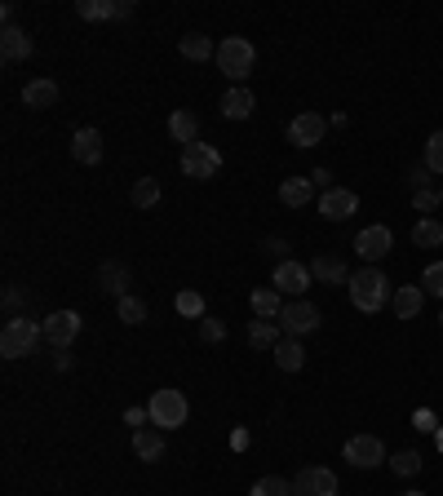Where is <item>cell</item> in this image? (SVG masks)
Returning <instances> with one entry per match:
<instances>
[{"label": "cell", "instance_id": "cell-1", "mask_svg": "<svg viewBox=\"0 0 443 496\" xmlns=\"http://www.w3.org/2000/svg\"><path fill=\"white\" fill-rule=\"evenodd\" d=\"M346 288H350V306L364 311V315H377L382 306H390V297H394V288H390V279L382 275V266H364V271H355Z\"/></svg>", "mask_w": 443, "mask_h": 496}, {"label": "cell", "instance_id": "cell-2", "mask_svg": "<svg viewBox=\"0 0 443 496\" xmlns=\"http://www.w3.org/2000/svg\"><path fill=\"white\" fill-rule=\"evenodd\" d=\"M45 341V329L36 324V320H27V315H14L5 332H0V355L5 359H27V355H36V346Z\"/></svg>", "mask_w": 443, "mask_h": 496}, {"label": "cell", "instance_id": "cell-3", "mask_svg": "<svg viewBox=\"0 0 443 496\" xmlns=\"http://www.w3.org/2000/svg\"><path fill=\"white\" fill-rule=\"evenodd\" d=\"M218 71L226 76V80H235V85H244L249 76H253V62H258V50L244 41V36H226L218 45Z\"/></svg>", "mask_w": 443, "mask_h": 496}, {"label": "cell", "instance_id": "cell-4", "mask_svg": "<svg viewBox=\"0 0 443 496\" xmlns=\"http://www.w3.org/2000/svg\"><path fill=\"white\" fill-rule=\"evenodd\" d=\"M151 426L156 430H182L186 426V417H191V403H186V394L182 390H156L151 394Z\"/></svg>", "mask_w": 443, "mask_h": 496}, {"label": "cell", "instance_id": "cell-5", "mask_svg": "<svg viewBox=\"0 0 443 496\" xmlns=\"http://www.w3.org/2000/svg\"><path fill=\"white\" fill-rule=\"evenodd\" d=\"M276 324H279V332H288V337H306V332H315L324 324V315H320V306H311L306 297H293V302H284Z\"/></svg>", "mask_w": 443, "mask_h": 496}, {"label": "cell", "instance_id": "cell-6", "mask_svg": "<svg viewBox=\"0 0 443 496\" xmlns=\"http://www.w3.org/2000/svg\"><path fill=\"white\" fill-rule=\"evenodd\" d=\"M341 456H346L355 470H377L382 461H390L386 443L377 439V435H350V439H346V447H341Z\"/></svg>", "mask_w": 443, "mask_h": 496}, {"label": "cell", "instance_id": "cell-7", "mask_svg": "<svg viewBox=\"0 0 443 496\" xmlns=\"http://www.w3.org/2000/svg\"><path fill=\"white\" fill-rule=\"evenodd\" d=\"M222 168V151L218 147H209V142H191V147H182V173L186 177H213Z\"/></svg>", "mask_w": 443, "mask_h": 496}, {"label": "cell", "instance_id": "cell-8", "mask_svg": "<svg viewBox=\"0 0 443 496\" xmlns=\"http://www.w3.org/2000/svg\"><path fill=\"white\" fill-rule=\"evenodd\" d=\"M324 133H329V120L320 111H302V115L288 120V142L293 147H320Z\"/></svg>", "mask_w": 443, "mask_h": 496}, {"label": "cell", "instance_id": "cell-9", "mask_svg": "<svg viewBox=\"0 0 443 496\" xmlns=\"http://www.w3.org/2000/svg\"><path fill=\"white\" fill-rule=\"evenodd\" d=\"M390 248H394V235H390V226H364V230L355 235V253H359L368 266H377V262L386 257Z\"/></svg>", "mask_w": 443, "mask_h": 496}, {"label": "cell", "instance_id": "cell-10", "mask_svg": "<svg viewBox=\"0 0 443 496\" xmlns=\"http://www.w3.org/2000/svg\"><path fill=\"white\" fill-rule=\"evenodd\" d=\"M293 496H337V474L329 465H306L293 479Z\"/></svg>", "mask_w": 443, "mask_h": 496}, {"label": "cell", "instance_id": "cell-11", "mask_svg": "<svg viewBox=\"0 0 443 496\" xmlns=\"http://www.w3.org/2000/svg\"><path fill=\"white\" fill-rule=\"evenodd\" d=\"M41 329H45V341H50L54 350H67V346L80 337V315H76V311H54L50 320H41Z\"/></svg>", "mask_w": 443, "mask_h": 496}, {"label": "cell", "instance_id": "cell-12", "mask_svg": "<svg viewBox=\"0 0 443 496\" xmlns=\"http://www.w3.org/2000/svg\"><path fill=\"white\" fill-rule=\"evenodd\" d=\"M320 213L329 221H350L359 213V195L346 191V186H329V191L320 195Z\"/></svg>", "mask_w": 443, "mask_h": 496}, {"label": "cell", "instance_id": "cell-13", "mask_svg": "<svg viewBox=\"0 0 443 496\" xmlns=\"http://www.w3.org/2000/svg\"><path fill=\"white\" fill-rule=\"evenodd\" d=\"M271 284H276L284 297H302V293L311 288V266H302V262L288 257V262H279L276 266V279H271Z\"/></svg>", "mask_w": 443, "mask_h": 496}, {"label": "cell", "instance_id": "cell-14", "mask_svg": "<svg viewBox=\"0 0 443 496\" xmlns=\"http://www.w3.org/2000/svg\"><path fill=\"white\" fill-rule=\"evenodd\" d=\"M23 107H32V111L58 107V85L50 80V76H36V80H27V85H23Z\"/></svg>", "mask_w": 443, "mask_h": 496}, {"label": "cell", "instance_id": "cell-15", "mask_svg": "<svg viewBox=\"0 0 443 496\" xmlns=\"http://www.w3.org/2000/svg\"><path fill=\"white\" fill-rule=\"evenodd\" d=\"M98 293H107V297H129V266L124 262H103L98 266Z\"/></svg>", "mask_w": 443, "mask_h": 496}, {"label": "cell", "instance_id": "cell-16", "mask_svg": "<svg viewBox=\"0 0 443 496\" xmlns=\"http://www.w3.org/2000/svg\"><path fill=\"white\" fill-rule=\"evenodd\" d=\"M71 156L80 165H98L103 160V133L98 129H76L71 133Z\"/></svg>", "mask_w": 443, "mask_h": 496}, {"label": "cell", "instance_id": "cell-17", "mask_svg": "<svg viewBox=\"0 0 443 496\" xmlns=\"http://www.w3.org/2000/svg\"><path fill=\"white\" fill-rule=\"evenodd\" d=\"M32 36L23 32V27H0V58L5 62H23V58H32Z\"/></svg>", "mask_w": 443, "mask_h": 496}, {"label": "cell", "instance_id": "cell-18", "mask_svg": "<svg viewBox=\"0 0 443 496\" xmlns=\"http://www.w3.org/2000/svg\"><path fill=\"white\" fill-rule=\"evenodd\" d=\"M311 195H315V182L311 177H284L279 182V204L284 209H306Z\"/></svg>", "mask_w": 443, "mask_h": 496}, {"label": "cell", "instance_id": "cell-19", "mask_svg": "<svg viewBox=\"0 0 443 496\" xmlns=\"http://www.w3.org/2000/svg\"><path fill=\"white\" fill-rule=\"evenodd\" d=\"M421 306H426V293H421L417 284H403V288H394V297H390V311H394L399 320H417Z\"/></svg>", "mask_w": 443, "mask_h": 496}, {"label": "cell", "instance_id": "cell-20", "mask_svg": "<svg viewBox=\"0 0 443 496\" xmlns=\"http://www.w3.org/2000/svg\"><path fill=\"white\" fill-rule=\"evenodd\" d=\"M168 138L173 142H182V147H191V142H200V120H195V111H173L168 115Z\"/></svg>", "mask_w": 443, "mask_h": 496}, {"label": "cell", "instance_id": "cell-21", "mask_svg": "<svg viewBox=\"0 0 443 496\" xmlns=\"http://www.w3.org/2000/svg\"><path fill=\"white\" fill-rule=\"evenodd\" d=\"M311 279H320V284H329V288H337V284H350V275H346V262H341V257H332V253H320V257L311 262Z\"/></svg>", "mask_w": 443, "mask_h": 496}, {"label": "cell", "instance_id": "cell-22", "mask_svg": "<svg viewBox=\"0 0 443 496\" xmlns=\"http://www.w3.org/2000/svg\"><path fill=\"white\" fill-rule=\"evenodd\" d=\"M253 107H258V103H253V94H249L244 85H231V89L222 94V115H226V120H249Z\"/></svg>", "mask_w": 443, "mask_h": 496}, {"label": "cell", "instance_id": "cell-23", "mask_svg": "<svg viewBox=\"0 0 443 496\" xmlns=\"http://www.w3.org/2000/svg\"><path fill=\"white\" fill-rule=\"evenodd\" d=\"M133 456L138 461H160L165 456V435L160 430H133Z\"/></svg>", "mask_w": 443, "mask_h": 496}, {"label": "cell", "instance_id": "cell-24", "mask_svg": "<svg viewBox=\"0 0 443 496\" xmlns=\"http://www.w3.org/2000/svg\"><path fill=\"white\" fill-rule=\"evenodd\" d=\"M302 364H306L302 341H297V337H284L276 346V368H284V373H302Z\"/></svg>", "mask_w": 443, "mask_h": 496}, {"label": "cell", "instance_id": "cell-25", "mask_svg": "<svg viewBox=\"0 0 443 496\" xmlns=\"http://www.w3.org/2000/svg\"><path fill=\"white\" fill-rule=\"evenodd\" d=\"M249 302H253V315L258 320H279V311H284V293L279 288H258Z\"/></svg>", "mask_w": 443, "mask_h": 496}, {"label": "cell", "instance_id": "cell-26", "mask_svg": "<svg viewBox=\"0 0 443 496\" xmlns=\"http://www.w3.org/2000/svg\"><path fill=\"white\" fill-rule=\"evenodd\" d=\"M182 58H191V62H209V58H218V45L209 41V36H200V32H191V36H182Z\"/></svg>", "mask_w": 443, "mask_h": 496}, {"label": "cell", "instance_id": "cell-27", "mask_svg": "<svg viewBox=\"0 0 443 496\" xmlns=\"http://www.w3.org/2000/svg\"><path fill=\"white\" fill-rule=\"evenodd\" d=\"M249 346H253V350H276L279 324H271V320H253V324H249Z\"/></svg>", "mask_w": 443, "mask_h": 496}, {"label": "cell", "instance_id": "cell-28", "mask_svg": "<svg viewBox=\"0 0 443 496\" xmlns=\"http://www.w3.org/2000/svg\"><path fill=\"white\" fill-rule=\"evenodd\" d=\"M412 244L417 248H439L443 244V221L439 218H421L412 226Z\"/></svg>", "mask_w": 443, "mask_h": 496}, {"label": "cell", "instance_id": "cell-29", "mask_svg": "<svg viewBox=\"0 0 443 496\" xmlns=\"http://www.w3.org/2000/svg\"><path fill=\"white\" fill-rule=\"evenodd\" d=\"M160 204V182L156 177H138L133 182V209H156Z\"/></svg>", "mask_w": 443, "mask_h": 496}, {"label": "cell", "instance_id": "cell-30", "mask_svg": "<svg viewBox=\"0 0 443 496\" xmlns=\"http://www.w3.org/2000/svg\"><path fill=\"white\" fill-rule=\"evenodd\" d=\"M421 465H426V461H421V452H412V447H403V452H394V456H390V470H394V474H403V479L421 474Z\"/></svg>", "mask_w": 443, "mask_h": 496}, {"label": "cell", "instance_id": "cell-31", "mask_svg": "<svg viewBox=\"0 0 443 496\" xmlns=\"http://www.w3.org/2000/svg\"><path fill=\"white\" fill-rule=\"evenodd\" d=\"M76 14L89 18V23H107V18H115V0H80Z\"/></svg>", "mask_w": 443, "mask_h": 496}, {"label": "cell", "instance_id": "cell-32", "mask_svg": "<svg viewBox=\"0 0 443 496\" xmlns=\"http://www.w3.org/2000/svg\"><path fill=\"white\" fill-rule=\"evenodd\" d=\"M173 306H177V315H186V320H204V297H200L195 288H182Z\"/></svg>", "mask_w": 443, "mask_h": 496}, {"label": "cell", "instance_id": "cell-33", "mask_svg": "<svg viewBox=\"0 0 443 496\" xmlns=\"http://www.w3.org/2000/svg\"><path fill=\"white\" fill-rule=\"evenodd\" d=\"M249 496H293V483L288 479H279V474H267V479H258Z\"/></svg>", "mask_w": 443, "mask_h": 496}, {"label": "cell", "instance_id": "cell-34", "mask_svg": "<svg viewBox=\"0 0 443 496\" xmlns=\"http://www.w3.org/2000/svg\"><path fill=\"white\" fill-rule=\"evenodd\" d=\"M120 320H124V324H133V329H138V324H147V302H142V297H133V293H129V297H120Z\"/></svg>", "mask_w": 443, "mask_h": 496}, {"label": "cell", "instance_id": "cell-35", "mask_svg": "<svg viewBox=\"0 0 443 496\" xmlns=\"http://www.w3.org/2000/svg\"><path fill=\"white\" fill-rule=\"evenodd\" d=\"M421 165L430 168V173H443V129H435L430 138H426V160Z\"/></svg>", "mask_w": 443, "mask_h": 496}, {"label": "cell", "instance_id": "cell-36", "mask_svg": "<svg viewBox=\"0 0 443 496\" xmlns=\"http://www.w3.org/2000/svg\"><path fill=\"white\" fill-rule=\"evenodd\" d=\"M421 293H426V297H443V262H430V266H426Z\"/></svg>", "mask_w": 443, "mask_h": 496}, {"label": "cell", "instance_id": "cell-37", "mask_svg": "<svg viewBox=\"0 0 443 496\" xmlns=\"http://www.w3.org/2000/svg\"><path fill=\"white\" fill-rule=\"evenodd\" d=\"M412 204H417V213H435V209L443 204V195L426 186V191H417V195H412Z\"/></svg>", "mask_w": 443, "mask_h": 496}, {"label": "cell", "instance_id": "cell-38", "mask_svg": "<svg viewBox=\"0 0 443 496\" xmlns=\"http://www.w3.org/2000/svg\"><path fill=\"white\" fill-rule=\"evenodd\" d=\"M262 253H267L276 266H279V262H288V239H279V235H276V239H262Z\"/></svg>", "mask_w": 443, "mask_h": 496}, {"label": "cell", "instance_id": "cell-39", "mask_svg": "<svg viewBox=\"0 0 443 496\" xmlns=\"http://www.w3.org/2000/svg\"><path fill=\"white\" fill-rule=\"evenodd\" d=\"M147 421H151V408H124V426L147 430Z\"/></svg>", "mask_w": 443, "mask_h": 496}, {"label": "cell", "instance_id": "cell-40", "mask_svg": "<svg viewBox=\"0 0 443 496\" xmlns=\"http://www.w3.org/2000/svg\"><path fill=\"white\" fill-rule=\"evenodd\" d=\"M200 337H204V341H222V337H226V324L204 315V320H200Z\"/></svg>", "mask_w": 443, "mask_h": 496}, {"label": "cell", "instance_id": "cell-41", "mask_svg": "<svg viewBox=\"0 0 443 496\" xmlns=\"http://www.w3.org/2000/svg\"><path fill=\"white\" fill-rule=\"evenodd\" d=\"M412 186H417V191H426V186H430V168H426V165L412 168Z\"/></svg>", "mask_w": 443, "mask_h": 496}, {"label": "cell", "instance_id": "cell-42", "mask_svg": "<svg viewBox=\"0 0 443 496\" xmlns=\"http://www.w3.org/2000/svg\"><path fill=\"white\" fill-rule=\"evenodd\" d=\"M133 9H138L133 0H115V18H120V23H124V18H133Z\"/></svg>", "mask_w": 443, "mask_h": 496}, {"label": "cell", "instance_id": "cell-43", "mask_svg": "<svg viewBox=\"0 0 443 496\" xmlns=\"http://www.w3.org/2000/svg\"><path fill=\"white\" fill-rule=\"evenodd\" d=\"M412 426H417V430H439V426H435V417H430V412H417V417H412Z\"/></svg>", "mask_w": 443, "mask_h": 496}, {"label": "cell", "instance_id": "cell-44", "mask_svg": "<svg viewBox=\"0 0 443 496\" xmlns=\"http://www.w3.org/2000/svg\"><path fill=\"white\" fill-rule=\"evenodd\" d=\"M249 443H253V435H249V430H235V435H231V447H235V452H244Z\"/></svg>", "mask_w": 443, "mask_h": 496}, {"label": "cell", "instance_id": "cell-45", "mask_svg": "<svg viewBox=\"0 0 443 496\" xmlns=\"http://www.w3.org/2000/svg\"><path fill=\"white\" fill-rule=\"evenodd\" d=\"M329 177H332L329 168H315V173H311V182H315V186H324V191H329Z\"/></svg>", "mask_w": 443, "mask_h": 496}, {"label": "cell", "instance_id": "cell-46", "mask_svg": "<svg viewBox=\"0 0 443 496\" xmlns=\"http://www.w3.org/2000/svg\"><path fill=\"white\" fill-rule=\"evenodd\" d=\"M18 302H23V293H18V288H9V293H5V306H9V311H18Z\"/></svg>", "mask_w": 443, "mask_h": 496}, {"label": "cell", "instance_id": "cell-47", "mask_svg": "<svg viewBox=\"0 0 443 496\" xmlns=\"http://www.w3.org/2000/svg\"><path fill=\"white\" fill-rule=\"evenodd\" d=\"M435 443H439V452H443V426H439V430H435Z\"/></svg>", "mask_w": 443, "mask_h": 496}, {"label": "cell", "instance_id": "cell-48", "mask_svg": "<svg viewBox=\"0 0 443 496\" xmlns=\"http://www.w3.org/2000/svg\"><path fill=\"white\" fill-rule=\"evenodd\" d=\"M399 496H426V492H399Z\"/></svg>", "mask_w": 443, "mask_h": 496}, {"label": "cell", "instance_id": "cell-49", "mask_svg": "<svg viewBox=\"0 0 443 496\" xmlns=\"http://www.w3.org/2000/svg\"><path fill=\"white\" fill-rule=\"evenodd\" d=\"M439 329H443V315H439Z\"/></svg>", "mask_w": 443, "mask_h": 496}, {"label": "cell", "instance_id": "cell-50", "mask_svg": "<svg viewBox=\"0 0 443 496\" xmlns=\"http://www.w3.org/2000/svg\"><path fill=\"white\" fill-rule=\"evenodd\" d=\"M439 195H443V191H439Z\"/></svg>", "mask_w": 443, "mask_h": 496}]
</instances>
